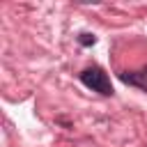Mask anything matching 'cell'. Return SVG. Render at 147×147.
I'll use <instances>...</instances> for the list:
<instances>
[{"label":"cell","instance_id":"cell-1","mask_svg":"<svg viewBox=\"0 0 147 147\" xmlns=\"http://www.w3.org/2000/svg\"><path fill=\"white\" fill-rule=\"evenodd\" d=\"M78 78H80V83L87 90H92V92H96L101 96H113L115 94L113 92V85H110V78H108V74L101 67H87V69L80 71Z\"/></svg>","mask_w":147,"mask_h":147},{"label":"cell","instance_id":"cell-2","mask_svg":"<svg viewBox=\"0 0 147 147\" xmlns=\"http://www.w3.org/2000/svg\"><path fill=\"white\" fill-rule=\"evenodd\" d=\"M119 80L126 83V85H131V87H138L140 92L147 94V67H142L138 71H122Z\"/></svg>","mask_w":147,"mask_h":147},{"label":"cell","instance_id":"cell-3","mask_svg":"<svg viewBox=\"0 0 147 147\" xmlns=\"http://www.w3.org/2000/svg\"><path fill=\"white\" fill-rule=\"evenodd\" d=\"M94 41H96V37H94V34H87V32H85V34H80V44H83V46H92Z\"/></svg>","mask_w":147,"mask_h":147}]
</instances>
